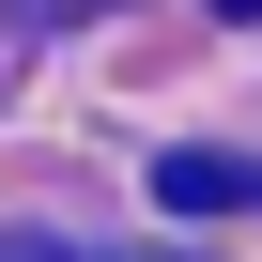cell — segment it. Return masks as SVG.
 <instances>
[{
    "label": "cell",
    "instance_id": "1",
    "mask_svg": "<svg viewBox=\"0 0 262 262\" xmlns=\"http://www.w3.org/2000/svg\"><path fill=\"white\" fill-rule=\"evenodd\" d=\"M155 201L170 216H231V201H262V170L247 155H155Z\"/></svg>",
    "mask_w": 262,
    "mask_h": 262
},
{
    "label": "cell",
    "instance_id": "2",
    "mask_svg": "<svg viewBox=\"0 0 262 262\" xmlns=\"http://www.w3.org/2000/svg\"><path fill=\"white\" fill-rule=\"evenodd\" d=\"M31 262H47V247H31Z\"/></svg>",
    "mask_w": 262,
    "mask_h": 262
},
{
    "label": "cell",
    "instance_id": "3",
    "mask_svg": "<svg viewBox=\"0 0 262 262\" xmlns=\"http://www.w3.org/2000/svg\"><path fill=\"white\" fill-rule=\"evenodd\" d=\"M16 262H31V247H16Z\"/></svg>",
    "mask_w": 262,
    "mask_h": 262
}]
</instances>
